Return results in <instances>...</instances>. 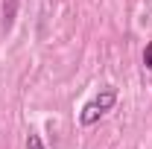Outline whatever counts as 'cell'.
<instances>
[{
    "mask_svg": "<svg viewBox=\"0 0 152 149\" xmlns=\"http://www.w3.org/2000/svg\"><path fill=\"white\" fill-rule=\"evenodd\" d=\"M114 102H117V88H114V85L99 88V93H96L94 99L82 105V111H79V123H82V126H94L99 117H105V114L114 108Z\"/></svg>",
    "mask_w": 152,
    "mask_h": 149,
    "instance_id": "1",
    "label": "cell"
},
{
    "mask_svg": "<svg viewBox=\"0 0 152 149\" xmlns=\"http://www.w3.org/2000/svg\"><path fill=\"white\" fill-rule=\"evenodd\" d=\"M18 6H20V0H3V6H0V29L3 32L12 29V23L18 18Z\"/></svg>",
    "mask_w": 152,
    "mask_h": 149,
    "instance_id": "2",
    "label": "cell"
},
{
    "mask_svg": "<svg viewBox=\"0 0 152 149\" xmlns=\"http://www.w3.org/2000/svg\"><path fill=\"white\" fill-rule=\"evenodd\" d=\"M143 67H146V70H152V41L146 44V50H143Z\"/></svg>",
    "mask_w": 152,
    "mask_h": 149,
    "instance_id": "4",
    "label": "cell"
},
{
    "mask_svg": "<svg viewBox=\"0 0 152 149\" xmlns=\"http://www.w3.org/2000/svg\"><path fill=\"white\" fill-rule=\"evenodd\" d=\"M26 149H44V140L38 137L35 131H29V134H26Z\"/></svg>",
    "mask_w": 152,
    "mask_h": 149,
    "instance_id": "3",
    "label": "cell"
}]
</instances>
